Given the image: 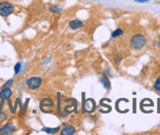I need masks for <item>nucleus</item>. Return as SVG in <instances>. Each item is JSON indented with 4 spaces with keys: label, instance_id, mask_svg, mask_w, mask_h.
I'll return each instance as SVG.
<instances>
[{
    "label": "nucleus",
    "instance_id": "18",
    "mask_svg": "<svg viewBox=\"0 0 160 135\" xmlns=\"http://www.w3.org/2000/svg\"><path fill=\"white\" fill-rule=\"evenodd\" d=\"M159 39H160V35H159Z\"/></svg>",
    "mask_w": 160,
    "mask_h": 135
},
{
    "label": "nucleus",
    "instance_id": "14",
    "mask_svg": "<svg viewBox=\"0 0 160 135\" xmlns=\"http://www.w3.org/2000/svg\"><path fill=\"white\" fill-rule=\"evenodd\" d=\"M12 84H13V80H9L7 82H5V83H4L3 88H4V87H10L11 85H12Z\"/></svg>",
    "mask_w": 160,
    "mask_h": 135
},
{
    "label": "nucleus",
    "instance_id": "8",
    "mask_svg": "<svg viewBox=\"0 0 160 135\" xmlns=\"http://www.w3.org/2000/svg\"><path fill=\"white\" fill-rule=\"evenodd\" d=\"M100 81L102 82V84H103L104 87H105L106 89H109V88H110V82H109V80H108V78H107L105 76H101Z\"/></svg>",
    "mask_w": 160,
    "mask_h": 135
},
{
    "label": "nucleus",
    "instance_id": "11",
    "mask_svg": "<svg viewBox=\"0 0 160 135\" xmlns=\"http://www.w3.org/2000/svg\"><path fill=\"white\" fill-rule=\"evenodd\" d=\"M122 35H123V31H122L121 29H118V30H116L115 31H114V32L112 33V38H115V37H117V36Z\"/></svg>",
    "mask_w": 160,
    "mask_h": 135
},
{
    "label": "nucleus",
    "instance_id": "12",
    "mask_svg": "<svg viewBox=\"0 0 160 135\" xmlns=\"http://www.w3.org/2000/svg\"><path fill=\"white\" fill-rule=\"evenodd\" d=\"M154 89H155L156 91H160V76L157 78V80L155 81V83H154Z\"/></svg>",
    "mask_w": 160,
    "mask_h": 135
},
{
    "label": "nucleus",
    "instance_id": "6",
    "mask_svg": "<svg viewBox=\"0 0 160 135\" xmlns=\"http://www.w3.org/2000/svg\"><path fill=\"white\" fill-rule=\"evenodd\" d=\"M83 26H84V22L80 20H73L69 22V27L74 31L81 29V27H83Z\"/></svg>",
    "mask_w": 160,
    "mask_h": 135
},
{
    "label": "nucleus",
    "instance_id": "4",
    "mask_svg": "<svg viewBox=\"0 0 160 135\" xmlns=\"http://www.w3.org/2000/svg\"><path fill=\"white\" fill-rule=\"evenodd\" d=\"M14 131H15V125L12 122H8L3 127L0 128V134H2V135L12 134Z\"/></svg>",
    "mask_w": 160,
    "mask_h": 135
},
{
    "label": "nucleus",
    "instance_id": "10",
    "mask_svg": "<svg viewBox=\"0 0 160 135\" xmlns=\"http://www.w3.org/2000/svg\"><path fill=\"white\" fill-rule=\"evenodd\" d=\"M59 129H60L59 127L52 128V129H51V128H43L42 130H43V131H45V132H47V133H49V134H51V133L54 134V133H56V132H58V131H59Z\"/></svg>",
    "mask_w": 160,
    "mask_h": 135
},
{
    "label": "nucleus",
    "instance_id": "1",
    "mask_svg": "<svg viewBox=\"0 0 160 135\" xmlns=\"http://www.w3.org/2000/svg\"><path fill=\"white\" fill-rule=\"evenodd\" d=\"M146 45V38L142 35H135L131 39V46L135 50H141Z\"/></svg>",
    "mask_w": 160,
    "mask_h": 135
},
{
    "label": "nucleus",
    "instance_id": "15",
    "mask_svg": "<svg viewBox=\"0 0 160 135\" xmlns=\"http://www.w3.org/2000/svg\"><path fill=\"white\" fill-rule=\"evenodd\" d=\"M6 117H7V116L5 114H0V120H1V121H4Z\"/></svg>",
    "mask_w": 160,
    "mask_h": 135
},
{
    "label": "nucleus",
    "instance_id": "3",
    "mask_svg": "<svg viewBox=\"0 0 160 135\" xmlns=\"http://www.w3.org/2000/svg\"><path fill=\"white\" fill-rule=\"evenodd\" d=\"M26 84L27 86L30 88L31 90H36L37 88H39L41 86L42 84V80L41 77H37V76H32L31 78H28V80L26 81Z\"/></svg>",
    "mask_w": 160,
    "mask_h": 135
},
{
    "label": "nucleus",
    "instance_id": "9",
    "mask_svg": "<svg viewBox=\"0 0 160 135\" xmlns=\"http://www.w3.org/2000/svg\"><path fill=\"white\" fill-rule=\"evenodd\" d=\"M49 11L52 13H55V14H58L62 11V8L60 6H57V5H52V6L49 7Z\"/></svg>",
    "mask_w": 160,
    "mask_h": 135
},
{
    "label": "nucleus",
    "instance_id": "13",
    "mask_svg": "<svg viewBox=\"0 0 160 135\" xmlns=\"http://www.w3.org/2000/svg\"><path fill=\"white\" fill-rule=\"evenodd\" d=\"M21 67H22L21 63L16 64V66H15V74H16V75L18 74V72H20V70H21Z\"/></svg>",
    "mask_w": 160,
    "mask_h": 135
},
{
    "label": "nucleus",
    "instance_id": "5",
    "mask_svg": "<svg viewBox=\"0 0 160 135\" xmlns=\"http://www.w3.org/2000/svg\"><path fill=\"white\" fill-rule=\"evenodd\" d=\"M11 96H12V90L9 87H4L0 91V99L1 100H8Z\"/></svg>",
    "mask_w": 160,
    "mask_h": 135
},
{
    "label": "nucleus",
    "instance_id": "2",
    "mask_svg": "<svg viewBox=\"0 0 160 135\" xmlns=\"http://www.w3.org/2000/svg\"><path fill=\"white\" fill-rule=\"evenodd\" d=\"M14 12V6L13 4L7 1H1L0 2V16L1 17H8Z\"/></svg>",
    "mask_w": 160,
    "mask_h": 135
},
{
    "label": "nucleus",
    "instance_id": "16",
    "mask_svg": "<svg viewBox=\"0 0 160 135\" xmlns=\"http://www.w3.org/2000/svg\"><path fill=\"white\" fill-rule=\"evenodd\" d=\"M148 1H149V0H136V2H139V3H145Z\"/></svg>",
    "mask_w": 160,
    "mask_h": 135
},
{
    "label": "nucleus",
    "instance_id": "7",
    "mask_svg": "<svg viewBox=\"0 0 160 135\" xmlns=\"http://www.w3.org/2000/svg\"><path fill=\"white\" fill-rule=\"evenodd\" d=\"M75 133H76V130L73 126H66V127L63 128L60 132L61 135H73Z\"/></svg>",
    "mask_w": 160,
    "mask_h": 135
},
{
    "label": "nucleus",
    "instance_id": "17",
    "mask_svg": "<svg viewBox=\"0 0 160 135\" xmlns=\"http://www.w3.org/2000/svg\"><path fill=\"white\" fill-rule=\"evenodd\" d=\"M121 59H122V57H120V56H119V57H118V56H117V57L115 58V61L117 62V63H119V62L121 61Z\"/></svg>",
    "mask_w": 160,
    "mask_h": 135
}]
</instances>
